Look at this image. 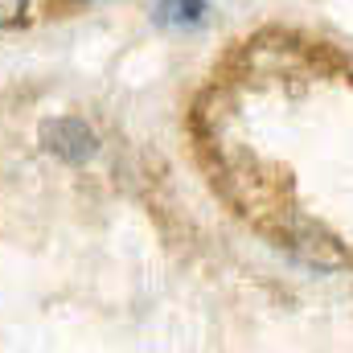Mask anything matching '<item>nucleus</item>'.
<instances>
[{
    "label": "nucleus",
    "instance_id": "obj_1",
    "mask_svg": "<svg viewBox=\"0 0 353 353\" xmlns=\"http://www.w3.org/2000/svg\"><path fill=\"white\" fill-rule=\"evenodd\" d=\"M41 148L66 165H87L90 157L99 152V136L87 119L62 115V119H46L41 123Z\"/></svg>",
    "mask_w": 353,
    "mask_h": 353
},
{
    "label": "nucleus",
    "instance_id": "obj_2",
    "mask_svg": "<svg viewBox=\"0 0 353 353\" xmlns=\"http://www.w3.org/2000/svg\"><path fill=\"white\" fill-rule=\"evenodd\" d=\"M292 251L316 271H337L345 267V247L325 230V226H312V222H300L296 234H292Z\"/></svg>",
    "mask_w": 353,
    "mask_h": 353
},
{
    "label": "nucleus",
    "instance_id": "obj_3",
    "mask_svg": "<svg viewBox=\"0 0 353 353\" xmlns=\"http://www.w3.org/2000/svg\"><path fill=\"white\" fill-rule=\"evenodd\" d=\"M201 12H205V0H161L157 4L161 25H193L201 21Z\"/></svg>",
    "mask_w": 353,
    "mask_h": 353
},
{
    "label": "nucleus",
    "instance_id": "obj_4",
    "mask_svg": "<svg viewBox=\"0 0 353 353\" xmlns=\"http://www.w3.org/2000/svg\"><path fill=\"white\" fill-rule=\"evenodd\" d=\"M25 4H29V0H0V29H4V25H17V21L25 17Z\"/></svg>",
    "mask_w": 353,
    "mask_h": 353
},
{
    "label": "nucleus",
    "instance_id": "obj_5",
    "mask_svg": "<svg viewBox=\"0 0 353 353\" xmlns=\"http://www.w3.org/2000/svg\"><path fill=\"white\" fill-rule=\"evenodd\" d=\"M83 4H87V0H83Z\"/></svg>",
    "mask_w": 353,
    "mask_h": 353
}]
</instances>
